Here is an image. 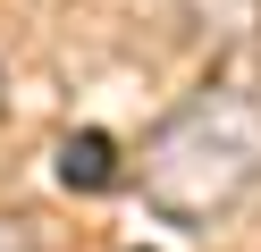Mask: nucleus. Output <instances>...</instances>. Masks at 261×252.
<instances>
[{"mask_svg":"<svg viewBox=\"0 0 261 252\" xmlns=\"http://www.w3.org/2000/svg\"><path fill=\"white\" fill-rule=\"evenodd\" d=\"M261 185V101L253 93H202L152 134L143 151V202L177 227L236 210Z\"/></svg>","mask_w":261,"mask_h":252,"instance_id":"1","label":"nucleus"},{"mask_svg":"<svg viewBox=\"0 0 261 252\" xmlns=\"http://www.w3.org/2000/svg\"><path fill=\"white\" fill-rule=\"evenodd\" d=\"M59 185H68V193H110V185H118V143H110L101 126L59 134Z\"/></svg>","mask_w":261,"mask_h":252,"instance_id":"2","label":"nucleus"},{"mask_svg":"<svg viewBox=\"0 0 261 252\" xmlns=\"http://www.w3.org/2000/svg\"><path fill=\"white\" fill-rule=\"evenodd\" d=\"M0 252H42V244L25 235V218H0Z\"/></svg>","mask_w":261,"mask_h":252,"instance_id":"3","label":"nucleus"}]
</instances>
